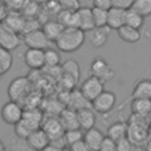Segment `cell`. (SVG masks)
I'll return each instance as SVG.
<instances>
[{"label": "cell", "mask_w": 151, "mask_h": 151, "mask_svg": "<svg viewBox=\"0 0 151 151\" xmlns=\"http://www.w3.org/2000/svg\"><path fill=\"white\" fill-rule=\"evenodd\" d=\"M85 32L78 27H65L59 38L54 41L57 48L65 53L78 51L85 42Z\"/></svg>", "instance_id": "cell-1"}, {"label": "cell", "mask_w": 151, "mask_h": 151, "mask_svg": "<svg viewBox=\"0 0 151 151\" xmlns=\"http://www.w3.org/2000/svg\"><path fill=\"white\" fill-rule=\"evenodd\" d=\"M24 111L25 110L22 109V106L20 105L19 101L9 99L8 101H6L2 105V107L0 110V116H1V119L6 124L14 126L17 123H19L22 119Z\"/></svg>", "instance_id": "cell-2"}, {"label": "cell", "mask_w": 151, "mask_h": 151, "mask_svg": "<svg viewBox=\"0 0 151 151\" xmlns=\"http://www.w3.org/2000/svg\"><path fill=\"white\" fill-rule=\"evenodd\" d=\"M117 103V97L114 92L104 90L96 99L92 100V109L100 114L109 113L113 110Z\"/></svg>", "instance_id": "cell-3"}, {"label": "cell", "mask_w": 151, "mask_h": 151, "mask_svg": "<svg viewBox=\"0 0 151 151\" xmlns=\"http://www.w3.org/2000/svg\"><path fill=\"white\" fill-rule=\"evenodd\" d=\"M81 93L90 100L92 101L93 99H96L105 88H104V81L101 79H99L98 77L96 76H90L88 78H86L81 85H80V88Z\"/></svg>", "instance_id": "cell-4"}, {"label": "cell", "mask_w": 151, "mask_h": 151, "mask_svg": "<svg viewBox=\"0 0 151 151\" xmlns=\"http://www.w3.org/2000/svg\"><path fill=\"white\" fill-rule=\"evenodd\" d=\"M41 127L47 132L51 142L60 139L65 134V127L60 122L59 116H47L44 118Z\"/></svg>", "instance_id": "cell-5"}, {"label": "cell", "mask_w": 151, "mask_h": 151, "mask_svg": "<svg viewBox=\"0 0 151 151\" xmlns=\"http://www.w3.org/2000/svg\"><path fill=\"white\" fill-rule=\"evenodd\" d=\"M24 42L27 47L31 48H40V50H46L51 47V40L47 38V35L44 33L42 29L38 28L35 31L28 32L22 35Z\"/></svg>", "instance_id": "cell-6"}, {"label": "cell", "mask_w": 151, "mask_h": 151, "mask_svg": "<svg viewBox=\"0 0 151 151\" xmlns=\"http://www.w3.org/2000/svg\"><path fill=\"white\" fill-rule=\"evenodd\" d=\"M20 45V33L0 22V47L14 51Z\"/></svg>", "instance_id": "cell-7"}, {"label": "cell", "mask_w": 151, "mask_h": 151, "mask_svg": "<svg viewBox=\"0 0 151 151\" xmlns=\"http://www.w3.org/2000/svg\"><path fill=\"white\" fill-rule=\"evenodd\" d=\"M90 71H91L92 76L98 77L104 83L111 80L114 76V71L112 70V67L107 64V61L105 59H103L100 57H97L92 60L91 66H90Z\"/></svg>", "instance_id": "cell-8"}, {"label": "cell", "mask_w": 151, "mask_h": 151, "mask_svg": "<svg viewBox=\"0 0 151 151\" xmlns=\"http://www.w3.org/2000/svg\"><path fill=\"white\" fill-rule=\"evenodd\" d=\"M28 85H29V81H28L27 77H17V78H14L9 83L8 88H7V93H8L9 99L19 101L22 97L26 96V93L28 91Z\"/></svg>", "instance_id": "cell-9"}, {"label": "cell", "mask_w": 151, "mask_h": 151, "mask_svg": "<svg viewBox=\"0 0 151 151\" xmlns=\"http://www.w3.org/2000/svg\"><path fill=\"white\" fill-rule=\"evenodd\" d=\"M25 64L32 70H40L45 66V50L28 47L24 53Z\"/></svg>", "instance_id": "cell-10"}, {"label": "cell", "mask_w": 151, "mask_h": 151, "mask_svg": "<svg viewBox=\"0 0 151 151\" xmlns=\"http://www.w3.org/2000/svg\"><path fill=\"white\" fill-rule=\"evenodd\" d=\"M26 140L37 151H41L44 147H46L51 143V139H50L47 132L41 126L35 129L34 131H32L29 133V136L26 138Z\"/></svg>", "instance_id": "cell-11"}, {"label": "cell", "mask_w": 151, "mask_h": 151, "mask_svg": "<svg viewBox=\"0 0 151 151\" xmlns=\"http://www.w3.org/2000/svg\"><path fill=\"white\" fill-rule=\"evenodd\" d=\"M111 28L109 26L104 27H94L92 31H90V44L94 48H101L106 45L109 40Z\"/></svg>", "instance_id": "cell-12"}, {"label": "cell", "mask_w": 151, "mask_h": 151, "mask_svg": "<svg viewBox=\"0 0 151 151\" xmlns=\"http://www.w3.org/2000/svg\"><path fill=\"white\" fill-rule=\"evenodd\" d=\"M126 19V9L118 8V7H111L107 11V26L111 29H118L122 26L125 25Z\"/></svg>", "instance_id": "cell-13"}, {"label": "cell", "mask_w": 151, "mask_h": 151, "mask_svg": "<svg viewBox=\"0 0 151 151\" xmlns=\"http://www.w3.org/2000/svg\"><path fill=\"white\" fill-rule=\"evenodd\" d=\"M105 138V134L103 133L101 130L94 127H91L84 132V140L91 149V151H98L103 140Z\"/></svg>", "instance_id": "cell-14"}, {"label": "cell", "mask_w": 151, "mask_h": 151, "mask_svg": "<svg viewBox=\"0 0 151 151\" xmlns=\"http://www.w3.org/2000/svg\"><path fill=\"white\" fill-rule=\"evenodd\" d=\"M96 111L92 107H84L77 111L78 114V120H79V126L81 130L86 131L91 127H94L96 125Z\"/></svg>", "instance_id": "cell-15"}, {"label": "cell", "mask_w": 151, "mask_h": 151, "mask_svg": "<svg viewBox=\"0 0 151 151\" xmlns=\"http://www.w3.org/2000/svg\"><path fill=\"white\" fill-rule=\"evenodd\" d=\"M77 12H78V20H79L78 27L80 29H83L84 32L92 31L96 27L94 20H93L92 8H90V7H80Z\"/></svg>", "instance_id": "cell-16"}, {"label": "cell", "mask_w": 151, "mask_h": 151, "mask_svg": "<svg viewBox=\"0 0 151 151\" xmlns=\"http://www.w3.org/2000/svg\"><path fill=\"white\" fill-rule=\"evenodd\" d=\"M67 107H71L76 111L84 107H92V101H90L80 90H72L70 92V98L67 101Z\"/></svg>", "instance_id": "cell-17"}, {"label": "cell", "mask_w": 151, "mask_h": 151, "mask_svg": "<svg viewBox=\"0 0 151 151\" xmlns=\"http://www.w3.org/2000/svg\"><path fill=\"white\" fill-rule=\"evenodd\" d=\"M44 112L38 109V107H29V109H26L24 111V116H22V119L33 129H38L41 126L42 124V120H44Z\"/></svg>", "instance_id": "cell-18"}, {"label": "cell", "mask_w": 151, "mask_h": 151, "mask_svg": "<svg viewBox=\"0 0 151 151\" xmlns=\"http://www.w3.org/2000/svg\"><path fill=\"white\" fill-rule=\"evenodd\" d=\"M60 122L64 125L65 130H73V129H80L79 126V120H78V114L77 111L71 109V107H65L60 114H59Z\"/></svg>", "instance_id": "cell-19"}, {"label": "cell", "mask_w": 151, "mask_h": 151, "mask_svg": "<svg viewBox=\"0 0 151 151\" xmlns=\"http://www.w3.org/2000/svg\"><path fill=\"white\" fill-rule=\"evenodd\" d=\"M4 140L7 145V149L11 151H37L27 143L26 139L20 138L15 134L14 136H9V134L5 136Z\"/></svg>", "instance_id": "cell-20"}, {"label": "cell", "mask_w": 151, "mask_h": 151, "mask_svg": "<svg viewBox=\"0 0 151 151\" xmlns=\"http://www.w3.org/2000/svg\"><path fill=\"white\" fill-rule=\"evenodd\" d=\"M131 112L133 116L146 117L151 113V99L147 98H132Z\"/></svg>", "instance_id": "cell-21"}, {"label": "cell", "mask_w": 151, "mask_h": 151, "mask_svg": "<svg viewBox=\"0 0 151 151\" xmlns=\"http://www.w3.org/2000/svg\"><path fill=\"white\" fill-rule=\"evenodd\" d=\"M41 29L44 31V33L47 35V38L51 41H55L59 35L63 33V31L65 29V26L57 19V20H47L42 26Z\"/></svg>", "instance_id": "cell-22"}, {"label": "cell", "mask_w": 151, "mask_h": 151, "mask_svg": "<svg viewBox=\"0 0 151 151\" xmlns=\"http://www.w3.org/2000/svg\"><path fill=\"white\" fill-rule=\"evenodd\" d=\"M117 33H118V37L125 41V42H129V44H134L137 41L140 40L142 38V33L138 28H134V27H131L129 25H124L122 26L120 28L117 29Z\"/></svg>", "instance_id": "cell-23"}, {"label": "cell", "mask_w": 151, "mask_h": 151, "mask_svg": "<svg viewBox=\"0 0 151 151\" xmlns=\"http://www.w3.org/2000/svg\"><path fill=\"white\" fill-rule=\"evenodd\" d=\"M127 133H129V124L125 122H114L107 127L106 131V136L116 142L124 137H127Z\"/></svg>", "instance_id": "cell-24"}, {"label": "cell", "mask_w": 151, "mask_h": 151, "mask_svg": "<svg viewBox=\"0 0 151 151\" xmlns=\"http://www.w3.org/2000/svg\"><path fill=\"white\" fill-rule=\"evenodd\" d=\"M132 98H147L151 99V79H139L132 90Z\"/></svg>", "instance_id": "cell-25"}, {"label": "cell", "mask_w": 151, "mask_h": 151, "mask_svg": "<svg viewBox=\"0 0 151 151\" xmlns=\"http://www.w3.org/2000/svg\"><path fill=\"white\" fill-rule=\"evenodd\" d=\"M57 19L65 26V27H78L79 20H78V12L77 11H68V9H61L58 13ZM79 28V27H78Z\"/></svg>", "instance_id": "cell-26"}, {"label": "cell", "mask_w": 151, "mask_h": 151, "mask_svg": "<svg viewBox=\"0 0 151 151\" xmlns=\"http://www.w3.org/2000/svg\"><path fill=\"white\" fill-rule=\"evenodd\" d=\"M25 20H26V18L21 17L19 13H9V14H7L5 17L2 22L6 26H8L9 28H12L13 31H15L18 33H21L22 28H24Z\"/></svg>", "instance_id": "cell-27"}, {"label": "cell", "mask_w": 151, "mask_h": 151, "mask_svg": "<svg viewBox=\"0 0 151 151\" xmlns=\"http://www.w3.org/2000/svg\"><path fill=\"white\" fill-rule=\"evenodd\" d=\"M61 71H63V73L71 76L77 83L79 81V79H80V67H79V64H78L77 60H74V59L66 60L61 65Z\"/></svg>", "instance_id": "cell-28"}, {"label": "cell", "mask_w": 151, "mask_h": 151, "mask_svg": "<svg viewBox=\"0 0 151 151\" xmlns=\"http://www.w3.org/2000/svg\"><path fill=\"white\" fill-rule=\"evenodd\" d=\"M144 20H145V18L140 13L134 11L133 8L126 9V19H125V24L126 25L140 29L143 27V25H144Z\"/></svg>", "instance_id": "cell-29"}, {"label": "cell", "mask_w": 151, "mask_h": 151, "mask_svg": "<svg viewBox=\"0 0 151 151\" xmlns=\"http://www.w3.org/2000/svg\"><path fill=\"white\" fill-rule=\"evenodd\" d=\"M12 65H13L12 51L0 47V71L2 72V74L8 72L11 70Z\"/></svg>", "instance_id": "cell-30"}, {"label": "cell", "mask_w": 151, "mask_h": 151, "mask_svg": "<svg viewBox=\"0 0 151 151\" xmlns=\"http://www.w3.org/2000/svg\"><path fill=\"white\" fill-rule=\"evenodd\" d=\"M60 64V53L54 48H46L45 50V66L48 67H57Z\"/></svg>", "instance_id": "cell-31"}, {"label": "cell", "mask_w": 151, "mask_h": 151, "mask_svg": "<svg viewBox=\"0 0 151 151\" xmlns=\"http://www.w3.org/2000/svg\"><path fill=\"white\" fill-rule=\"evenodd\" d=\"M107 11L109 9H103L98 7H92V13H93V20L96 27H104L107 26Z\"/></svg>", "instance_id": "cell-32"}, {"label": "cell", "mask_w": 151, "mask_h": 151, "mask_svg": "<svg viewBox=\"0 0 151 151\" xmlns=\"http://www.w3.org/2000/svg\"><path fill=\"white\" fill-rule=\"evenodd\" d=\"M131 8L140 13L144 18L151 17V0H134Z\"/></svg>", "instance_id": "cell-33"}, {"label": "cell", "mask_w": 151, "mask_h": 151, "mask_svg": "<svg viewBox=\"0 0 151 151\" xmlns=\"http://www.w3.org/2000/svg\"><path fill=\"white\" fill-rule=\"evenodd\" d=\"M84 130L81 129H73V130H66L65 131V134H64V138H65V142H66V145L70 146L72 145L73 143L80 140L84 138Z\"/></svg>", "instance_id": "cell-34"}, {"label": "cell", "mask_w": 151, "mask_h": 151, "mask_svg": "<svg viewBox=\"0 0 151 151\" xmlns=\"http://www.w3.org/2000/svg\"><path fill=\"white\" fill-rule=\"evenodd\" d=\"M32 131H34V130H33L24 119H21L19 123H17V124L14 125V134L18 136V137H20V138L26 139V138L29 136V133H31Z\"/></svg>", "instance_id": "cell-35"}, {"label": "cell", "mask_w": 151, "mask_h": 151, "mask_svg": "<svg viewBox=\"0 0 151 151\" xmlns=\"http://www.w3.org/2000/svg\"><path fill=\"white\" fill-rule=\"evenodd\" d=\"M60 9L78 11L80 8V0H58Z\"/></svg>", "instance_id": "cell-36"}, {"label": "cell", "mask_w": 151, "mask_h": 151, "mask_svg": "<svg viewBox=\"0 0 151 151\" xmlns=\"http://www.w3.org/2000/svg\"><path fill=\"white\" fill-rule=\"evenodd\" d=\"M117 151H133V143L129 137L117 140Z\"/></svg>", "instance_id": "cell-37"}, {"label": "cell", "mask_w": 151, "mask_h": 151, "mask_svg": "<svg viewBox=\"0 0 151 151\" xmlns=\"http://www.w3.org/2000/svg\"><path fill=\"white\" fill-rule=\"evenodd\" d=\"M38 28H39V22H38V20H35L34 18H26L21 34L24 35V34H26V33H28V32H32V31H35V29H38Z\"/></svg>", "instance_id": "cell-38"}, {"label": "cell", "mask_w": 151, "mask_h": 151, "mask_svg": "<svg viewBox=\"0 0 151 151\" xmlns=\"http://www.w3.org/2000/svg\"><path fill=\"white\" fill-rule=\"evenodd\" d=\"M98 151H117V142L113 140L112 138L105 136Z\"/></svg>", "instance_id": "cell-39"}, {"label": "cell", "mask_w": 151, "mask_h": 151, "mask_svg": "<svg viewBox=\"0 0 151 151\" xmlns=\"http://www.w3.org/2000/svg\"><path fill=\"white\" fill-rule=\"evenodd\" d=\"M68 147L72 151H91V149L88 147V145L86 144V142L84 140V138L80 139V140H78V142H76V143H73Z\"/></svg>", "instance_id": "cell-40"}, {"label": "cell", "mask_w": 151, "mask_h": 151, "mask_svg": "<svg viewBox=\"0 0 151 151\" xmlns=\"http://www.w3.org/2000/svg\"><path fill=\"white\" fill-rule=\"evenodd\" d=\"M134 0H112V6L123 8V9H129L132 7Z\"/></svg>", "instance_id": "cell-41"}, {"label": "cell", "mask_w": 151, "mask_h": 151, "mask_svg": "<svg viewBox=\"0 0 151 151\" xmlns=\"http://www.w3.org/2000/svg\"><path fill=\"white\" fill-rule=\"evenodd\" d=\"M93 7L103 8V9H110L112 7V0H92Z\"/></svg>", "instance_id": "cell-42"}, {"label": "cell", "mask_w": 151, "mask_h": 151, "mask_svg": "<svg viewBox=\"0 0 151 151\" xmlns=\"http://www.w3.org/2000/svg\"><path fill=\"white\" fill-rule=\"evenodd\" d=\"M41 151H63V147H59V146H57V145L50 143V144H48L46 147H44Z\"/></svg>", "instance_id": "cell-43"}, {"label": "cell", "mask_w": 151, "mask_h": 151, "mask_svg": "<svg viewBox=\"0 0 151 151\" xmlns=\"http://www.w3.org/2000/svg\"><path fill=\"white\" fill-rule=\"evenodd\" d=\"M7 150V145L5 143L4 139H0V151H6Z\"/></svg>", "instance_id": "cell-44"}, {"label": "cell", "mask_w": 151, "mask_h": 151, "mask_svg": "<svg viewBox=\"0 0 151 151\" xmlns=\"http://www.w3.org/2000/svg\"><path fill=\"white\" fill-rule=\"evenodd\" d=\"M63 151H72V150H71V149H70L68 146H65V147L63 149Z\"/></svg>", "instance_id": "cell-45"}, {"label": "cell", "mask_w": 151, "mask_h": 151, "mask_svg": "<svg viewBox=\"0 0 151 151\" xmlns=\"http://www.w3.org/2000/svg\"><path fill=\"white\" fill-rule=\"evenodd\" d=\"M1 76H2V72H1V71H0V78H1Z\"/></svg>", "instance_id": "cell-46"}, {"label": "cell", "mask_w": 151, "mask_h": 151, "mask_svg": "<svg viewBox=\"0 0 151 151\" xmlns=\"http://www.w3.org/2000/svg\"><path fill=\"white\" fill-rule=\"evenodd\" d=\"M6 151H11V150H8V149H7V150H6Z\"/></svg>", "instance_id": "cell-47"}]
</instances>
